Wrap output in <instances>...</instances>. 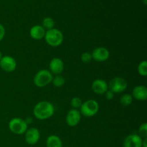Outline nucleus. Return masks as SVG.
Instances as JSON below:
<instances>
[{"label": "nucleus", "mask_w": 147, "mask_h": 147, "mask_svg": "<svg viewBox=\"0 0 147 147\" xmlns=\"http://www.w3.org/2000/svg\"><path fill=\"white\" fill-rule=\"evenodd\" d=\"M43 28L45 30H51L53 29L55 27V21L53 18L50 17H47L44 18V20H42V25Z\"/></svg>", "instance_id": "17"}, {"label": "nucleus", "mask_w": 147, "mask_h": 147, "mask_svg": "<svg viewBox=\"0 0 147 147\" xmlns=\"http://www.w3.org/2000/svg\"><path fill=\"white\" fill-rule=\"evenodd\" d=\"M92 58L98 62H104L109 58L110 53L106 47H99L93 50L91 53Z\"/></svg>", "instance_id": "8"}, {"label": "nucleus", "mask_w": 147, "mask_h": 147, "mask_svg": "<svg viewBox=\"0 0 147 147\" xmlns=\"http://www.w3.org/2000/svg\"><path fill=\"white\" fill-rule=\"evenodd\" d=\"M138 73L140 76L146 77L147 76V62L146 60H143L138 65Z\"/></svg>", "instance_id": "20"}, {"label": "nucleus", "mask_w": 147, "mask_h": 147, "mask_svg": "<svg viewBox=\"0 0 147 147\" xmlns=\"http://www.w3.org/2000/svg\"><path fill=\"white\" fill-rule=\"evenodd\" d=\"M80 109V113L86 117H92L98 113L99 105L96 100L90 99L83 103Z\"/></svg>", "instance_id": "4"}, {"label": "nucleus", "mask_w": 147, "mask_h": 147, "mask_svg": "<svg viewBox=\"0 0 147 147\" xmlns=\"http://www.w3.org/2000/svg\"><path fill=\"white\" fill-rule=\"evenodd\" d=\"M9 129L15 134H23L27 130V124L25 121L20 118H14L9 123Z\"/></svg>", "instance_id": "5"}, {"label": "nucleus", "mask_w": 147, "mask_h": 147, "mask_svg": "<svg viewBox=\"0 0 147 147\" xmlns=\"http://www.w3.org/2000/svg\"><path fill=\"white\" fill-rule=\"evenodd\" d=\"M104 94L105 97H106V98L107 99V100H112V99L113 98V97H114V93L109 90H108Z\"/></svg>", "instance_id": "24"}, {"label": "nucleus", "mask_w": 147, "mask_h": 147, "mask_svg": "<svg viewBox=\"0 0 147 147\" xmlns=\"http://www.w3.org/2000/svg\"><path fill=\"white\" fill-rule=\"evenodd\" d=\"M46 31L42 25H34L30 30V35L35 40H42L45 37Z\"/></svg>", "instance_id": "15"}, {"label": "nucleus", "mask_w": 147, "mask_h": 147, "mask_svg": "<svg viewBox=\"0 0 147 147\" xmlns=\"http://www.w3.org/2000/svg\"><path fill=\"white\" fill-rule=\"evenodd\" d=\"M91 88L95 93L98 95L104 94L109 89L107 83L103 79H96L93 82Z\"/></svg>", "instance_id": "12"}, {"label": "nucleus", "mask_w": 147, "mask_h": 147, "mask_svg": "<svg viewBox=\"0 0 147 147\" xmlns=\"http://www.w3.org/2000/svg\"><path fill=\"white\" fill-rule=\"evenodd\" d=\"M0 67L4 71L10 72L14 71L17 67V62L15 59L9 55L3 56L0 60Z\"/></svg>", "instance_id": "7"}, {"label": "nucleus", "mask_w": 147, "mask_h": 147, "mask_svg": "<svg viewBox=\"0 0 147 147\" xmlns=\"http://www.w3.org/2000/svg\"><path fill=\"white\" fill-rule=\"evenodd\" d=\"M142 147H147V139L146 138H144L142 140Z\"/></svg>", "instance_id": "26"}, {"label": "nucleus", "mask_w": 147, "mask_h": 147, "mask_svg": "<svg viewBox=\"0 0 147 147\" xmlns=\"http://www.w3.org/2000/svg\"><path fill=\"white\" fill-rule=\"evenodd\" d=\"M47 147H63V142L60 138L56 135L48 136L46 141Z\"/></svg>", "instance_id": "16"}, {"label": "nucleus", "mask_w": 147, "mask_h": 147, "mask_svg": "<svg viewBox=\"0 0 147 147\" xmlns=\"http://www.w3.org/2000/svg\"><path fill=\"white\" fill-rule=\"evenodd\" d=\"M108 86H109V90L112 91L113 93H122L126 89L128 83L123 78L116 77L110 80Z\"/></svg>", "instance_id": "6"}, {"label": "nucleus", "mask_w": 147, "mask_h": 147, "mask_svg": "<svg viewBox=\"0 0 147 147\" xmlns=\"http://www.w3.org/2000/svg\"><path fill=\"white\" fill-rule=\"evenodd\" d=\"M133 102V97L131 94L126 93L123 95L120 98V103L123 106H128L131 105Z\"/></svg>", "instance_id": "19"}, {"label": "nucleus", "mask_w": 147, "mask_h": 147, "mask_svg": "<svg viewBox=\"0 0 147 147\" xmlns=\"http://www.w3.org/2000/svg\"><path fill=\"white\" fill-rule=\"evenodd\" d=\"M142 138L138 134L129 135L123 142L124 147H142Z\"/></svg>", "instance_id": "13"}, {"label": "nucleus", "mask_w": 147, "mask_h": 147, "mask_svg": "<svg viewBox=\"0 0 147 147\" xmlns=\"http://www.w3.org/2000/svg\"><path fill=\"white\" fill-rule=\"evenodd\" d=\"M132 97L138 100H146L147 99V88L144 86H137L132 90Z\"/></svg>", "instance_id": "14"}, {"label": "nucleus", "mask_w": 147, "mask_h": 147, "mask_svg": "<svg viewBox=\"0 0 147 147\" xmlns=\"http://www.w3.org/2000/svg\"><path fill=\"white\" fill-rule=\"evenodd\" d=\"M3 56H2V53H1V52H0V60H1V57H2Z\"/></svg>", "instance_id": "27"}, {"label": "nucleus", "mask_w": 147, "mask_h": 147, "mask_svg": "<svg viewBox=\"0 0 147 147\" xmlns=\"http://www.w3.org/2000/svg\"><path fill=\"white\" fill-rule=\"evenodd\" d=\"M144 4H145V5L146 4V0H144Z\"/></svg>", "instance_id": "28"}, {"label": "nucleus", "mask_w": 147, "mask_h": 147, "mask_svg": "<svg viewBox=\"0 0 147 147\" xmlns=\"http://www.w3.org/2000/svg\"><path fill=\"white\" fill-rule=\"evenodd\" d=\"M66 147H70V146H66Z\"/></svg>", "instance_id": "29"}, {"label": "nucleus", "mask_w": 147, "mask_h": 147, "mask_svg": "<svg viewBox=\"0 0 147 147\" xmlns=\"http://www.w3.org/2000/svg\"><path fill=\"white\" fill-rule=\"evenodd\" d=\"M24 134H25L24 139L28 144H36L40 139V133L37 128H30L27 129Z\"/></svg>", "instance_id": "9"}, {"label": "nucleus", "mask_w": 147, "mask_h": 147, "mask_svg": "<svg viewBox=\"0 0 147 147\" xmlns=\"http://www.w3.org/2000/svg\"><path fill=\"white\" fill-rule=\"evenodd\" d=\"M139 136L142 138H146L147 136V123H144L140 126L139 129Z\"/></svg>", "instance_id": "23"}, {"label": "nucleus", "mask_w": 147, "mask_h": 147, "mask_svg": "<svg viewBox=\"0 0 147 147\" xmlns=\"http://www.w3.org/2000/svg\"><path fill=\"white\" fill-rule=\"evenodd\" d=\"M52 83L54 85V86L57 88H61L65 83V80L64 77H63L60 75H56L55 77H53Z\"/></svg>", "instance_id": "18"}, {"label": "nucleus", "mask_w": 147, "mask_h": 147, "mask_svg": "<svg viewBox=\"0 0 147 147\" xmlns=\"http://www.w3.org/2000/svg\"><path fill=\"white\" fill-rule=\"evenodd\" d=\"M80 59H81V61L84 63H89L93 60L91 53H88V52H85V53H83L81 55Z\"/></svg>", "instance_id": "22"}, {"label": "nucleus", "mask_w": 147, "mask_h": 147, "mask_svg": "<svg viewBox=\"0 0 147 147\" xmlns=\"http://www.w3.org/2000/svg\"><path fill=\"white\" fill-rule=\"evenodd\" d=\"M53 76L48 70H41L37 72L34 77V85L39 88H43L52 83Z\"/></svg>", "instance_id": "3"}, {"label": "nucleus", "mask_w": 147, "mask_h": 147, "mask_svg": "<svg viewBox=\"0 0 147 147\" xmlns=\"http://www.w3.org/2000/svg\"><path fill=\"white\" fill-rule=\"evenodd\" d=\"M81 119V113L78 109H71L66 116V123L69 126H76Z\"/></svg>", "instance_id": "10"}, {"label": "nucleus", "mask_w": 147, "mask_h": 147, "mask_svg": "<svg viewBox=\"0 0 147 147\" xmlns=\"http://www.w3.org/2000/svg\"><path fill=\"white\" fill-rule=\"evenodd\" d=\"M50 71L52 74L60 75L64 70V63L60 58L54 57L52 59L49 64Z\"/></svg>", "instance_id": "11"}, {"label": "nucleus", "mask_w": 147, "mask_h": 147, "mask_svg": "<svg viewBox=\"0 0 147 147\" xmlns=\"http://www.w3.org/2000/svg\"><path fill=\"white\" fill-rule=\"evenodd\" d=\"M44 38L45 39L46 42L49 45L54 47L61 45L63 40H64V37H63V34L62 33V32L56 28L47 30Z\"/></svg>", "instance_id": "2"}, {"label": "nucleus", "mask_w": 147, "mask_h": 147, "mask_svg": "<svg viewBox=\"0 0 147 147\" xmlns=\"http://www.w3.org/2000/svg\"><path fill=\"white\" fill-rule=\"evenodd\" d=\"M55 109L53 105L47 100H42L35 105L33 109L34 116L39 120H46L54 114Z\"/></svg>", "instance_id": "1"}, {"label": "nucleus", "mask_w": 147, "mask_h": 147, "mask_svg": "<svg viewBox=\"0 0 147 147\" xmlns=\"http://www.w3.org/2000/svg\"><path fill=\"white\" fill-rule=\"evenodd\" d=\"M83 103V102L82 101V100L80 98L74 97L72 98L71 101H70V105H71V106L74 109H78V108L81 107Z\"/></svg>", "instance_id": "21"}, {"label": "nucleus", "mask_w": 147, "mask_h": 147, "mask_svg": "<svg viewBox=\"0 0 147 147\" xmlns=\"http://www.w3.org/2000/svg\"><path fill=\"white\" fill-rule=\"evenodd\" d=\"M5 28H4V26L1 24H0V42L4 39V36H5Z\"/></svg>", "instance_id": "25"}]
</instances>
